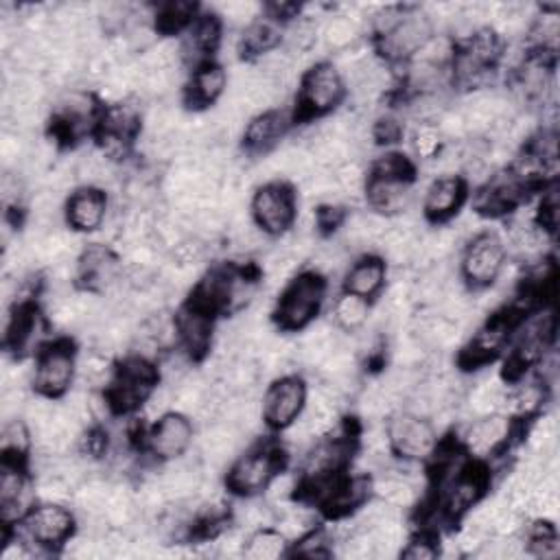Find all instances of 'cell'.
Here are the masks:
<instances>
[{
  "label": "cell",
  "instance_id": "6da1fadb",
  "mask_svg": "<svg viewBox=\"0 0 560 560\" xmlns=\"http://www.w3.org/2000/svg\"><path fill=\"white\" fill-rule=\"evenodd\" d=\"M370 18L378 33V46L392 61H411L435 31L427 11L413 7H376Z\"/></svg>",
  "mask_w": 560,
  "mask_h": 560
},
{
  "label": "cell",
  "instance_id": "7a4b0ae2",
  "mask_svg": "<svg viewBox=\"0 0 560 560\" xmlns=\"http://www.w3.org/2000/svg\"><path fill=\"white\" fill-rule=\"evenodd\" d=\"M256 289L258 278L247 269L236 265H219L201 276L190 300L212 315L234 313L245 308L256 298Z\"/></svg>",
  "mask_w": 560,
  "mask_h": 560
},
{
  "label": "cell",
  "instance_id": "3957f363",
  "mask_svg": "<svg viewBox=\"0 0 560 560\" xmlns=\"http://www.w3.org/2000/svg\"><path fill=\"white\" fill-rule=\"evenodd\" d=\"M326 295V282L315 271H302L293 276L273 311L276 324L282 330H302L315 322Z\"/></svg>",
  "mask_w": 560,
  "mask_h": 560
},
{
  "label": "cell",
  "instance_id": "277c9868",
  "mask_svg": "<svg viewBox=\"0 0 560 560\" xmlns=\"http://www.w3.org/2000/svg\"><path fill=\"white\" fill-rule=\"evenodd\" d=\"M160 383V370L140 354L127 357L116 370L105 392L112 411L131 413L140 409Z\"/></svg>",
  "mask_w": 560,
  "mask_h": 560
},
{
  "label": "cell",
  "instance_id": "5b68a950",
  "mask_svg": "<svg viewBox=\"0 0 560 560\" xmlns=\"http://www.w3.org/2000/svg\"><path fill=\"white\" fill-rule=\"evenodd\" d=\"M282 470V451L273 444H256L232 459L225 483L234 494L254 497Z\"/></svg>",
  "mask_w": 560,
  "mask_h": 560
},
{
  "label": "cell",
  "instance_id": "8992f818",
  "mask_svg": "<svg viewBox=\"0 0 560 560\" xmlns=\"http://www.w3.org/2000/svg\"><path fill=\"white\" fill-rule=\"evenodd\" d=\"M508 265V245L494 232H477L464 247L459 276L472 289H488Z\"/></svg>",
  "mask_w": 560,
  "mask_h": 560
},
{
  "label": "cell",
  "instance_id": "52a82bcc",
  "mask_svg": "<svg viewBox=\"0 0 560 560\" xmlns=\"http://www.w3.org/2000/svg\"><path fill=\"white\" fill-rule=\"evenodd\" d=\"M385 429L392 453L398 455L402 462L429 459L438 448L435 424L424 416L398 409L389 416Z\"/></svg>",
  "mask_w": 560,
  "mask_h": 560
},
{
  "label": "cell",
  "instance_id": "ba28073f",
  "mask_svg": "<svg viewBox=\"0 0 560 560\" xmlns=\"http://www.w3.org/2000/svg\"><path fill=\"white\" fill-rule=\"evenodd\" d=\"M254 223L267 236H280L289 232L298 219L295 192L287 182H267L256 188L249 206Z\"/></svg>",
  "mask_w": 560,
  "mask_h": 560
},
{
  "label": "cell",
  "instance_id": "9c48e42d",
  "mask_svg": "<svg viewBox=\"0 0 560 560\" xmlns=\"http://www.w3.org/2000/svg\"><path fill=\"white\" fill-rule=\"evenodd\" d=\"M346 94V81L341 70L328 61L311 66L300 81V114L324 116L332 112Z\"/></svg>",
  "mask_w": 560,
  "mask_h": 560
},
{
  "label": "cell",
  "instance_id": "30bf717a",
  "mask_svg": "<svg viewBox=\"0 0 560 560\" xmlns=\"http://www.w3.org/2000/svg\"><path fill=\"white\" fill-rule=\"evenodd\" d=\"M77 374V357L68 341H52L39 348L35 368H33V385L35 392L48 398H57L68 394Z\"/></svg>",
  "mask_w": 560,
  "mask_h": 560
},
{
  "label": "cell",
  "instance_id": "8fae6325",
  "mask_svg": "<svg viewBox=\"0 0 560 560\" xmlns=\"http://www.w3.org/2000/svg\"><path fill=\"white\" fill-rule=\"evenodd\" d=\"M101 112L96 107V98L85 90H66L52 109V131L59 140L72 142L83 138L85 133L96 131Z\"/></svg>",
  "mask_w": 560,
  "mask_h": 560
},
{
  "label": "cell",
  "instance_id": "7c38bea8",
  "mask_svg": "<svg viewBox=\"0 0 560 560\" xmlns=\"http://www.w3.org/2000/svg\"><path fill=\"white\" fill-rule=\"evenodd\" d=\"M308 389L298 374L276 376L262 394V420L271 429H287L293 424L306 405Z\"/></svg>",
  "mask_w": 560,
  "mask_h": 560
},
{
  "label": "cell",
  "instance_id": "4fadbf2b",
  "mask_svg": "<svg viewBox=\"0 0 560 560\" xmlns=\"http://www.w3.org/2000/svg\"><path fill=\"white\" fill-rule=\"evenodd\" d=\"M24 534L42 549H59L72 536L77 527L74 514L63 503L44 501L33 505V510L22 521Z\"/></svg>",
  "mask_w": 560,
  "mask_h": 560
},
{
  "label": "cell",
  "instance_id": "5bb4252c",
  "mask_svg": "<svg viewBox=\"0 0 560 560\" xmlns=\"http://www.w3.org/2000/svg\"><path fill=\"white\" fill-rule=\"evenodd\" d=\"M125 267L107 245H88L77 258V280L83 289L107 295L122 282Z\"/></svg>",
  "mask_w": 560,
  "mask_h": 560
},
{
  "label": "cell",
  "instance_id": "9a60e30c",
  "mask_svg": "<svg viewBox=\"0 0 560 560\" xmlns=\"http://www.w3.org/2000/svg\"><path fill=\"white\" fill-rule=\"evenodd\" d=\"M37 488H33L26 470L18 462H4L0 475V518L4 527H13L33 510Z\"/></svg>",
  "mask_w": 560,
  "mask_h": 560
},
{
  "label": "cell",
  "instance_id": "2e32d148",
  "mask_svg": "<svg viewBox=\"0 0 560 560\" xmlns=\"http://www.w3.org/2000/svg\"><path fill=\"white\" fill-rule=\"evenodd\" d=\"M192 433L195 431H192L190 416L182 411H168L153 422L147 435L149 453L162 462L177 459L186 455V451L190 448Z\"/></svg>",
  "mask_w": 560,
  "mask_h": 560
},
{
  "label": "cell",
  "instance_id": "e0dca14e",
  "mask_svg": "<svg viewBox=\"0 0 560 560\" xmlns=\"http://www.w3.org/2000/svg\"><path fill=\"white\" fill-rule=\"evenodd\" d=\"M488 486V475L481 466L466 464L451 481L440 486V510L448 518H459L470 512L483 497Z\"/></svg>",
  "mask_w": 560,
  "mask_h": 560
},
{
  "label": "cell",
  "instance_id": "ac0fdd59",
  "mask_svg": "<svg viewBox=\"0 0 560 560\" xmlns=\"http://www.w3.org/2000/svg\"><path fill=\"white\" fill-rule=\"evenodd\" d=\"M177 343L190 359H201L214 343V315L188 300L175 315Z\"/></svg>",
  "mask_w": 560,
  "mask_h": 560
},
{
  "label": "cell",
  "instance_id": "d6986e66",
  "mask_svg": "<svg viewBox=\"0 0 560 560\" xmlns=\"http://www.w3.org/2000/svg\"><path fill=\"white\" fill-rule=\"evenodd\" d=\"M109 201L98 186H79L63 203V217L72 232H96L107 219Z\"/></svg>",
  "mask_w": 560,
  "mask_h": 560
},
{
  "label": "cell",
  "instance_id": "ffe728a7",
  "mask_svg": "<svg viewBox=\"0 0 560 560\" xmlns=\"http://www.w3.org/2000/svg\"><path fill=\"white\" fill-rule=\"evenodd\" d=\"M512 435V420L505 413L477 416L464 431V451L475 457L497 455Z\"/></svg>",
  "mask_w": 560,
  "mask_h": 560
},
{
  "label": "cell",
  "instance_id": "44dd1931",
  "mask_svg": "<svg viewBox=\"0 0 560 560\" xmlns=\"http://www.w3.org/2000/svg\"><path fill=\"white\" fill-rule=\"evenodd\" d=\"M514 330V317L508 313L490 317L483 326L477 328V332L470 337L462 361L472 368V365H483L490 363L512 339Z\"/></svg>",
  "mask_w": 560,
  "mask_h": 560
},
{
  "label": "cell",
  "instance_id": "7402d4cb",
  "mask_svg": "<svg viewBox=\"0 0 560 560\" xmlns=\"http://www.w3.org/2000/svg\"><path fill=\"white\" fill-rule=\"evenodd\" d=\"M527 186L508 168L490 175L475 197V212L479 214H503L518 206L525 197Z\"/></svg>",
  "mask_w": 560,
  "mask_h": 560
},
{
  "label": "cell",
  "instance_id": "603a6c76",
  "mask_svg": "<svg viewBox=\"0 0 560 560\" xmlns=\"http://www.w3.org/2000/svg\"><path fill=\"white\" fill-rule=\"evenodd\" d=\"M466 199V182L462 175H435L424 190L422 212L431 221H448L457 214Z\"/></svg>",
  "mask_w": 560,
  "mask_h": 560
},
{
  "label": "cell",
  "instance_id": "cb8c5ba5",
  "mask_svg": "<svg viewBox=\"0 0 560 560\" xmlns=\"http://www.w3.org/2000/svg\"><path fill=\"white\" fill-rule=\"evenodd\" d=\"M547 387L549 385L542 378L521 376V381L505 387L501 413H505L510 420H523L540 413L547 400Z\"/></svg>",
  "mask_w": 560,
  "mask_h": 560
},
{
  "label": "cell",
  "instance_id": "d4e9b609",
  "mask_svg": "<svg viewBox=\"0 0 560 560\" xmlns=\"http://www.w3.org/2000/svg\"><path fill=\"white\" fill-rule=\"evenodd\" d=\"M221 20L219 15L206 13L197 15L195 22L188 26V33L184 42L179 44L182 57L188 61H195V68L210 61V55L219 48L221 44Z\"/></svg>",
  "mask_w": 560,
  "mask_h": 560
},
{
  "label": "cell",
  "instance_id": "484cf974",
  "mask_svg": "<svg viewBox=\"0 0 560 560\" xmlns=\"http://www.w3.org/2000/svg\"><path fill=\"white\" fill-rule=\"evenodd\" d=\"M411 197H413L411 182L368 177L365 199L376 214H383L389 219L396 214H402L411 206Z\"/></svg>",
  "mask_w": 560,
  "mask_h": 560
},
{
  "label": "cell",
  "instance_id": "4316f807",
  "mask_svg": "<svg viewBox=\"0 0 560 560\" xmlns=\"http://www.w3.org/2000/svg\"><path fill=\"white\" fill-rule=\"evenodd\" d=\"M168 459L164 470L155 477L166 503H184L190 501L197 490H201V470L190 462Z\"/></svg>",
  "mask_w": 560,
  "mask_h": 560
},
{
  "label": "cell",
  "instance_id": "83f0119b",
  "mask_svg": "<svg viewBox=\"0 0 560 560\" xmlns=\"http://www.w3.org/2000/svg\"><path fill=\"white\" fill-rule=\"evenodd\" d=\"M387 280L385 258L381 256H361L343 273V291L361 295L365 300L376 298Z\"/></svg>",
  "mask_w": 560,
  "mask_h": 560
},
{
  "label": "cell",
  "instance_id": "f1b7e54d",
  "mask_svg": "<svg viewBox=\"0 0 560 560\" xmlns=\"http://www.w3.org/2000/svg\"><path fill=\"white\" fill-rule=\"evenodd\" d=\"M228 88V72L214 61H206L190 72L186 85V103L190 107H208L221 98Z\"/></svg>",
  "mask_w": 560,
  "mask_h": 560
},
{
  "label": "cell",
  "instance_id": "f546056e",
  "mask_svg": "<svg viewBox=\"0 0 560 560\" xmlns=\"http://www.w3.org/2000/svg\"><path fill=\"white\" fill-rule=\"evenodd\" d=\"M287 127L289 120L278 109L256 114L243 127V144L249 153H269L280 142Z\"/></svg>",
  "mask_w": 560,
  "mask_h": 560
},
{
  "label": "cell",
  "instance_id": "4dcf8cb0",
  "mask_svg": "<svg viewBox=\"0 0 560 560\" xmlns=\"http://www.w3.org/2000/svg\"><path fill=\"white\" fill-rule=\"evenodd\" d=\"M243 431L228 422V420H214L208 422L201 433V455L208 466H223L230 462L238 448Z\"/></svg>",
  "mask_w": 560,
  "mask_h": 560
},
{
  "label": "cell",
  "instance_id": "1f68e13d",
  "mask_svg": "<svg viewBox=\"0 0 560 560\" xmlns=\"http://www.w3.org/2000/svg\"><path fill=\"white\" fill-rule=\"evenodd\" d=\"M372 497V479L365 475L339 477L322 503V508L335 516H346L354 510H361Z\"/></svg>",
  "mask_w": 560,
  "mask_h": 560
},
{
  "label": "cell",
  "instance_id": "d6a6232c",
  "mask_svg": "<svg viewBox=\"0 0 560 560\" xmlns=\"http://www.w3.org/2000/svg\"><path fill=\"white\" fill-rule=\"evenodd\" d=\"M372 494L394 510H405V508L416 505L418 486H416L413 477H409L400 470H392V472H385L383 477H378L376 481H372Z\"/></svg>",
  "mask_w": 560,
  "mask_h": 560
},
{
  "label": "cell",
  "instance_id": "836d02e7",
  "mask_svg": "<svg viewBox=\"0 0 560 560\" xmlns=\"http://www.w3.org/2000/svg\"><path fill=\"white\" fill-rule=\"evenodd\" d=\"M280 39H282L280 22L267 15L265 18L260 15L256 22L243 28V35L238 37V50L241 55H247V57H262L269 50L278 48Z\"/></svg>",
  "mask_w": 560,
  "mask_h": 560
},
{
  "label": "cell",
  "instance_id": "e575fe53",
  "mask_svg": "<svg viewBox=\"0 0 560 560\" xmlns=\"http://www.w3.org/2000/svg\"><path fill=\"white\" fill-rule=\"evenodd\" d=\"M372 311H370V300L348 293L343 291L341 295H337V300L332 302V324L339 330L346 332H357L361 330L368 319H370Z\"/></svg>",
  "mask_w": 560,
  "mask_h": 560
},
{
  "label": "cell",
  "instance_id": "d590c367",
  "mask_svg": "<svg viewBox=\"0 0 560 560\" xmlns=\"http://www.w3.org/2000/svg\"><path fill=\"white\" fill-rule=\"evenodd\" d=\"M289 538L273 527H258L252 534H247L245 553L252 560H278L289 553Z\"/></svg>",
  "mask_w": 560,
  "mask_h": 560
},
{
  "label": "cell",
  "instance_id": "8d00e7d4",
  "mask_svg": "<svg viewBox=\"0 0 560 560\" xmlns=\"http://www.w3.org/2000/svg\"><path fill=\"white\" fill-rule=\"evenodd\" d=\"M505 383L497 376L479 381L475 387H470L466 402L470 413L477 416H488V413H501V405H503V396H505Z\"/></svg>",
  "mask_w": 560,
  "mask_h": 560
},
{
  "label": "cell",
  "instance_id": "74e56055",
  "mask_svg": "<svg viewBox=\"0 0 560 560\" xmlns=\"http://www.w3.org/2000/svg\"><path fill=\"white\" fill-rule=\"evenodd\" d=\"M0 444H2L4 462L22 464V459L28 455L31 444H33V431H31L28 422L22 416L13 418V420H4Z\"/></svg>",
  "mask_w": 560,
  "mask_h": 560
},
{
  "label": "cell",
  "instance_id": "f35d334b",
  "mask_svg": "<svg viewBox=\"0 0 560 560\" xmlns=\"http://www.w3.org/2000/svg\"><path fill=\"white\" fill-rule=\"evenodd\" d=\"M322 39L330 50H337V52H343V50L357 46L359 20L350 13L328 18L322 28Z\"/></svg>",
  "mask_w": 560,
  "mask_h": 560
},
{
  "label": "cell",
  "instance_id": "ab89813d",
  "mask_svg": "<svg viewBox=\"0 0 560 560\" xmlns=\"http://www.w3.org/2000/svg\"><path fill=\"white\" fill-rule=\"evenodd\" d=\"M77 372L83 381H88L90 385H103V383H109L112 376H114V370H112V361H109V354L98 350V348H90L85 350L79 359H77Z\"/></svg>",
  "mask_w": 560,
  "mask_h": 560
},
{
  "label": "cell",
  "instance_id": "60d3db41",
  "mask_svg": "<svg viewBox=\"0 0 560 560\" xmlns=\"http://www.w3.org/2000/svg\"><path fill=\"white\" fill-rule=\"evenodd\" d=\"M527 553L534 558H556L560 553V545H558V534L551 525V521L547 518H538L527 534Z\"/></svg>",
  "mask_w": 560,
  "mask_h": 560
},
{
  "label": "cell",
  "instance_id": "b9f144b4",
  "mask_svg": "<svg viewBox=\"0 0 560 560\" xmlns=\"http://www.w3.org/2000/svg\"><path fill=\"white\" fill-rule=\"evenodd\" d=\"M368 177H381V179H402V182H411L413 179V164L407 155L389 151L378 155L372 166Z\"/></svg>",
  "mask_w": 560,
  "mask_h": 560
},
{
  "label": "cell",
  "instance_id": "7bdbcfd3",
  "mask_svg": "<svg viewBox=\"0 0 560 560\" xmlns=\"http://www.w3.org/2000/svg\"><path fill=\"white\" fill-rule=\"evenodd\" d=\"M332 177H335V184H337L343 199H354V197L365 195L368 175H365V168L361 166V162H357L354 158L339 164L332 171Z\"/></svg>",
  "mask_w": 560,
  "mask_h": 560
},
{
  "label": "cell",
  "instance_id": "ee69618b",
  "mask_svg": "<svg viewBox=\"0 0 560 560\" xmlns=\"http://www.w3.org/2000/svg\"><path fill=\"white\" fill-rule=\"evenodd\" d=\"M155 26L162 31H179L190 26L197 18V7L190 2H168L158 7L155 11Z\"/></svg>",
  "mask_w": 560,
  "mask_h": 560
},
{
  "label": "cell",
  "instance_id": "f6af8a7d",
  "mask_svg": "<svg viewBox=\"0 0 560 560\" xmlns=\"http://www.w3.org/2000/svg\"><path fill=\"white\" fill-rule=\"evenodd\" d=\"M411 147L420 160L431 162L444 147V138L435 122H418V127L411 133Z\"/></svg>",
  "mask_w": 560,
  "mask_h": 560
},
{
  "label": "cell",
  "instance_id": "bcb514c9",
  "mask_svg": "<svg viewBox=\"0 0 560 560\" xmlns=\"http://www.w3.org/2000/svg\"><path fill=\"white\" fill-rule=\"evenodd\" d=\"M260 13L262 7L249 0H230L219 7V20H225L236 28H247L252 22L260 18Z\"/></svg>",
  "mask_w": 560,
  "mask_h": 560
},
{
  "label": "cell",
  "instance_id": "7dc6e473",
  "mask_svg": "<svg viewBox=\"0 0 560 560\" xmlns=\"http://www.w3.org/2000/svg\"><path fill=\"white\" fill-rule=\"evenodd\" d=\"M558 210H560V201H558V188L556 186H547L538 206H536V217L534 223L545 230L547 234H553L558 228Z\"/></svg>",
  "mask_w": 560,
  "mask_h": 560
},
{
  "label": "cell",
  "instance_id": "c3c4849f",
  "mask_svg": "<svg viewBox=\"0 0 560 560\" xmlns=\"http://www.w3.org/2000/svg\"><path fill=\"white\" fill-rule=\"evenodd\" d=\"M295 553L304 558H328L332 556V538L324 529H308L295 540Z\"/></svg>",
  "mask_w": 560,
  "mask_h": 560
},
{
  "label": "cell",
  "instance_id": "681fc988",
  "mask_svg": "<svg viewBox=\"0 0 560 560\" xmlns=\"http://www.w3.org/2000/svg\"><path fill=\"white\" fill-rule=\"evenodd\" d=\"M442 551H440V540L433 536V534H418L413 536L411 540H407L400 549V558L405 560H433L438 558Z\"/></svg>",
  "mask_w": 560,
  "mask_h": 560
},
{
  "label": "cell",
  "instance_id": "f907efd6",
  "mask_svg": "<svg viewBox=\"0 0 560 560\" xmlns=\"http://www.w3.org/2000/svg\"><path fill=\"white\" fill-rule=\"evenodd\" d=\"M370 136L381 144H394L402 136V122L394 114H385L374 120Z\"/></svg>",
  "mask_w": 560,
  "mask_h": 560
}]
</instances>
